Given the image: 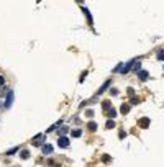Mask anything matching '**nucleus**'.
I'll use <instances>...</instances> for the list:
<instances>
[{
  "label": "nucleus",
  "mask_w": 164,
  "mask_h": 167,
  "mask_svg": "<svg viewBox=\"0 0 164 167\" xmlns=\"http://www.w3.org/2000/svg\"><path fill=\"white\" fill-rule=\"evenodd\" d=\"M58 144H59L61 147H69V139L64 138V136H61V138L58 139Z\"/></svg>",
  "instance_id": "obj_1"
},
{
  "label": "nucleus",
  "mask_w": 164,
  "mask_h": 167,
  "mask_svg": "<svg viewBox=\"0 0 164 167\" xmlns=\"http://www.w3.org/2000/svg\"><path fill=\"white\" fill-rule=\"evenodd\" d=\"M53 152V146L51 144H43V154H51Z\"/></svg>",
  "instance_id": "obj_2"
},
{
  "label": "nucleus",
  "mask_w": 164,
  "mask_h": 167,
  "mask_svg": "<svg viewBox=\"0 0 164 167\" xmlns=\"http://www.w3.org/2000/svg\"><path fill=\"white\" fill-rule=\"evenodd\" d=\"M12 102H13V94L12 92H8V98L5 100V106L8 108V106H12Z\"/></svg>",
  "instance_id": "obj_3"
},
{
  "label": "nucleus",
  "mask_w": 164,
  "mask_h": 167,
  "mask_svg": "<svg viewBox=\"0 0 164 167\" xmlns=\"http://www.w3.org/2000/svg\"><path fill=\"white\" fill-rule=\"evenodd\" d=\"M139 126H141V128H148V126H149V120H148V118H141V120H139Z\"/></svg>",
  "instance_id": "obj_4"
},
{
  "label": "nucleus",
  "mask_w": 164,
  "mask_h": 167,
  "mask_svg": "<svg viewBox=\"0 0 164 167\" xmlns=\"http://www.w3.org/2000/svg\"><path fill=\"white\" fill-rule=\"evenodd\" d=\"M138 77H139L141 80H146V79H148V72H146V70H139V72H138Z\"/></svg>",
  "instance_id": "obj_5"
},
{
  "label": "nucleus",
  "mask_w": 164,
  "mask_h": 167,
  "mask_svg": "<svg viewBox=\"0 0 164 167\" xmlns=\"http://www.w3.org/2000/svg\"><path fill=\"white\" fill-rule=\"evenodd\" d=\"M120 111H122L123 115H126V113L130 111V106H128V105H122V108H120Z\"/></svg>",
  "instance_id": "obj_6"
},
{
  "label": "nucleus",
  "mask_w": 164,
  "mask_h": 167,
  "mask_svg": "<svg viewBox=\"0 0 164 167\" xmlns=\"http://www.w3.org/2000/svg\"><path fill=\"white\" fill-rule=\"evenodd\" d=\"M41 139H43V134H38V136L33 139V144H34V146H36V144H39V143H41Z\"/></svg>",
  "instance_id": "obj_7"
},
{
  "label": "nucleus",
  "mask_w": 164,
  "mask_h": 167,
  "mask_svg": "<svg viewBox=\"0 0 164 167\" xmlns=\"http://www.w3.org/2000/svg\"><path fill=\"white\" fill-rule=\"evenodd\" d=\"M107 115H108V116H110V118H115V116H117V111H115V110H113V108H110V110H108V111H107Z\"/></svg>",
  "instance_id": "obj_8"
},
{
  "label": "nucleus",
  "mask_w": 164,
  "mask_h": 167,
  "mask_svg": "<svg viewBox=\"0 0 164 167\" xmlns=\"http://www.w3.org/2000/svg\"><path fill=\"white\" fill-rule=\"evenodd\" d=\"M89 130H90V131H95V130H97V125H95L94 121H90V123H89Z\"/></svg>",
  "instance_id": "obj_9"
},
{
  "label": "nucleus",
  "mask_w": 164,
  "mask_h": 167,
  "mask_svg": "<svg viewBox=\"0 0 164 167\" xmlns=\"http://www.w3.org/2000/svg\"><path fill=\"white\" fill-rule=\"evenodd\" d=\"M30 157V151H23L21 152V159H28Z\"/></svg>",
  "instance_id": "obj_10"
},
{
  "label": "nucleus",
  "mask_w": 164,
  "mask_h": 167,
  "mask_svg": "<svg viewBox=\"0 0 164 167\" xmlns=\"http://www.w3.org/2000/svg\"><path fill=\"white\" fill-rule=\"evenodd\" d=\"M80 133H82L80 130H74V131H72V136H74V138H79V136H80Z\"/></svg>",
  "instance_id": "obj_11"
},
{
  "label": "nucleus",
  "mask_w": 164,
  "mask_h": 167,
  "mask_svg": "<svg viewBox=\"0 0 164 167\" xmlns=\"http://www.w3.org/2000/svg\"><path fill=\"white\" fill-rule=\"evenodd\" d=\"M158 59H159V61H163V59H164V51H163V49L158 53Z\"/></svg>",
  "instance_id": "obj_12"
},
{
  "label": "nucleus",
  "mask_w": 164,
  "mask_h": 167,
  "mask_svg": "<svg viewBox=\"0 0 164 167\" xmlns=\"http://www.w3.org/2000/svg\"><path fill=\"white\" fill-rule=\"evenodd\" d=\"M102 161H103V162H110V156H107V154L102 156Z\"/></svg>",
  "instance_id": "obj_13"
},
{
  "label": "nucleus",
  "mask_w": 164,
  "mask_h": 167,
  "mask_svg": "<svg viewBox=\"0 0 164 167\" xmlns=\"http://www.w3.org/2000/svg\"><path fill=\"white\" fill-rule=\"evenodd\" d=\"M113 126H115L113 121H107V128H113Z\"/></svg>",
  "instance_id": "obj_14"
},
{
  "label": "nucleus",
  "mask_w": 164,
  "mask_h": 167,
  "mask_svg": "<svg viewBox=\"0 0 164 167\" xmlns=\"http://www.w3.org/2000/svg\"><path fill=\"white\" fill-rule=\"evenodd\" d=\"M3 84H5V79H3V77H2V75H0V87H2V85H3Z\"/></svg>",
  "instance_id": "obj_15"
},
{
  "label": "nucleus",
  "mask_w": 164,
  "mask_h": 167,
  "mask_svg": "<svg viewBox=\"0 0 164 167\" xmlns=\"http://www.w3.org/2000/svg\"><path fill=\"white\" fill-rule=\"evenodd\" d=\"M138 102H139V100H138V98H131V103H133V105H136Z\"/></svg>",
  "instance_id": "obj_16"
}]
</instances>
